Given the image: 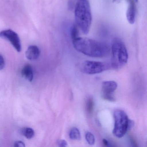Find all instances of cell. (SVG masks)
Wrapping results in <instances>:
<instances>
[{
	"label": "cell",
	"instance_id": "obj_1",
	"mask_svg": "<svg viewBox=\"0 0 147 147\" xmlns=\"http://www.w3.org/2000/svg\"><path fill=\"white\" fill-rule=\"evenodd\" d=\"M73 42L77 51L91 57H103L109 52L105 44L94 39L78 37L73 40Z\"/></svg>",
	"mask_w": 147,
	"mask_h": 147
},
{
	"label": "cell",
	"instance_id": "obj_2",
	"mask_svg": "<svg viewBox=\"0 0 147 147\" xmlns=\"http://www.w3.org/2000/svg\"><path fill=\"white\" fill-rule=\"evenodd\" d=\"M76 26L85 35L88 34L92 22L90 5L88 0H79L75 8Z\"/></svg>",
	"mask_w": 147,
	"mask_h": 147
},
{
	"label": "cell",
	"instance_id": "obj_3",
	"mask_svg": "<svg viewBox=\"0 0 147 147\" xmlns=\"http://www.w3.org/2000/svg\"><path fill=\"white\" fill-rule=\"evenodd\" d=\"M111 66L119 69L125 66L128 60V53L124 43L119 39H114L111 46Z\"/></svg>",
	"mask_w": 147,
	"mask_h": 147
},
{
	"label": "cell",
	"instance_id": "obj_4",
	"mask_svg": "<svg viewBox=\"0 0 147 147\" xmlns=\"http://www.w3.org/2000/svg\"><path fill=\"white\" fill-rule=\"evenodd\" d=\"M114 123L113 133L118 138L124 136L128 130L133 126V122L130 120L127 114L121 110H116L113 113Z\"/></svg>",
	"mask_w": 147,
	"mask_h": 147
},
{
	"label": "cell",
	"instance_id": "obj_5",
	"mask_svg": "<svg viewBox=\"0 0 147 147\" xmlns=\"http://www.w3.org/2000/svg\"><path fill=\"white\" fill-rule=\"evenodd\" d=\"M107 68V66L104 63L89 61L84 62L80 67L82 72L90 75L100 74Z\"/></svg>",
	"mask_w": 147,
	"mask_h": 147
},
{
	"label": "cell",
	"instance_id": "obj_6",
	"mask_svg": "<svg viewBox=\"0 0 147 147\" xmlns=\"http://www.w3.org/2000/svg\"><path fill=\"white\" fill-rule=\"evenodd\" d=\"M117 87V84L114 81H107L103 82L101 95L104 99L113 102L116 100L113 93Z\"/></svg>",
	"mask_w": 147,
	"mask_h": 147
},
{
	"label": "cell",
	"instance_id": "obj_7",
	"mask_svg": "<svg viewBox=\"0 0 147 147\" xmlns=\"http://www.w3.org/2000/svg\"><path fill=\"white\" fill-rule=\"evenodd\" d=\"M0 38L8 40L18 52L22 49L21 42L18 35L11 30H5L0 32Z\"/></svg>",
	"mask_w": 147,
	"mask_h": 147
},
{
	"label": "cell",
	"instance_id": "obj_8",
	"mask_svg": "<svg viewBox=\"0 0 147 147\" xmlns=\"http://www.w3.org/2000/svg\"><path fill=\"white\" fill-rule=\"evenodd\" d=\"M138 1V0H127L128 7L126 11V18L131 24H133L136 21Z\"/></svg>",
	"mask_w": 147,
	"mask_h": 147
},
{
	"label": "cell",
	"instance_id": "obj_9",
	"mask_svg": "<svg viewBox=\"0 0 147 147\" xmlns=\"http://www.w3.org/2000/svg\"><path fill=\"white\" fill-rule=\"evenodd\" d=\"M40 50L38 47L35 45L29 46L26 52V58L30 61L37 60L40 55Z\"/></svg>",
	"mask_w": 147,
	"mask_h": 147
},
{
	"label": "cell",
	"instance_id": "obj_10",
	"mask_svg": "<svg viewBox=\"0 0 147 147\" xmlns=\"http://www.w3.org/2000/svg\"><path fill=\"white\" fill-rule=\"evenodd\" d=\"M21 74L26 80L30 82L32 81L33 79V73L30 65H27L25 66L21 71Z\"/></svg>",
	"mask_w": 147,
	"mask_h": 147
},
{
	"label": "cell",
	"instance_id": "obj_11",
	"mask_svg": "<svg viewBox=\"0 0 147 147\" xmlns=\"http://www.w3.org/2000/svg\"><path fill=\"white\" fill-rule=\"evenodd\" d=\"M69 136L72 140H80L81 138L80 132L76 127H74L71 129L69 132Z\"/></svg>",
	"mask_w": 147,
	"mask_h": 147
},
{
	"label": "cell",
	"instance_id": "obj_12",
	"mask_svg": "<svg viewBox=\"0 0 147 147\" xmlns=\"http://www.w3.org/2000/svg\"><path fill=\"white\" fill-rule=\"evenodd\" d=\"M21 133L27 139H31L35 135L34 131L30 128H23L21 130Z\"/></svg>",
	"mask_w": 147,
	"mask_h": 147
},
{
	"label": "cell",
	"instance_id": "obj_13",
	"mask_svg": "<svg viewBox=\"0 0 147 147\" xmlns=\"http://www.w3.org/2000/svg\"><path fill=\"white\" fill-rule=\"evenodd\" d=\"M94 106L93 99L92 98H89L87 100L86 104V109L88 113H91L92 111Z\"/></svg>",
	"mask_w": 147,
	"mask_h": 147
},
{
	"label": "cell",
	"instance_id": "obj_14",
	"mask_svg": "<svg viewBox=\"0 0 147 147\" xmlns=\"http://www.w3.org/2000/svg\"><path fill=\"white\" fill-rule=\"evenodd\" d=\"M86 139L88 144L91 145H94L95 143V138L93 134L91 132H87L86 134Z\"/></svg>",
	"mask_w": 147,
	"mask_h": 147
},
{
	"label": "cell",
	"instance_id": "obj_15",
	"mask_svg": "<svg viewBox=\"0 0 147 147\" xmlns=\"http://www.w3.org/2000/svg\"><path fill=\"white\" fill-rule=\"evenodd\" d=\"M71 37L72 40H74L75 38L78 37V30L77 27L76 25L73 26L71 29Z\"/></svg>",
	"mask_w": 147,
	"mask_h": 147
},
{
	"label": "cell",
	"instance_id": "obj_16",
	"mask_svg": "<svg viewBox=\"0 0 147 147\" xmlns=\"http://www.w3.org/2000/svg\"><path fill=\"white\" fill-rule=\"evenodd\" d=\"M57 144L60 147H65L67 146V143L64 140H58L57 142Z\"/></svg>",
	"mask_w": 147,
	"mask_h": 147
},
{
	"label": "cell",
	"instance_id": "obj_17",
	"mask_svg": "<svg viewBox=\"0 0 147 147\" xmlns=\"http://www.w3.org/2000/svg\"><path fill=\"white\" fill-rule=\"evenodd\" d=\"M5 66V61L2 56L0 55V70L4 69Z\"/></svg>",
	"mask_w": 147,
	"mask_h": 147
},
{
	"label": "cell",
	"instance_id": "obj_18",
	"mask_svg": "<svg viewBox=\"0 0 147 147\" xmlns=\"http://www.w3.org/2000/svg\"><path fill=\"white\" fill-rule=\"evenodd\" d=\"M14 146L16 147H25V144L23 142L17 141L14 143Z\"/></svg>",
	"mask_w": 147,
	"mask_h": 147
},
{
	"label": "cell",
	"instance_id": "obj_19",
	"mask_svg": "<svg viewBox=\"0 0 147 147\" xmlns=\"http://www.w3.org/2000/svg\"><path fill=\"white\" fill-rule=\"evenodd\" d=\"M103 142L104 144H105V146H109V142L108 141L105 139H104L103 140Z\"/></svg>",
	"mask_w": 147,
	"mask_h": 147
},
{
	"label": "cell",
	"instance_id": "obj_20",
	"mask_svg": "<svg viewBox=\"0 0 147 147\" xmlns=\"http://www.w3.org/2000/svg\"><path fill=\"white\" fill-rule=\"evenodd\" d=\"M120 0H113V1H114V2H118Z\"/></svg>",
	"mask_w": 147,
	"mask_h": 147
}]
</instances>
